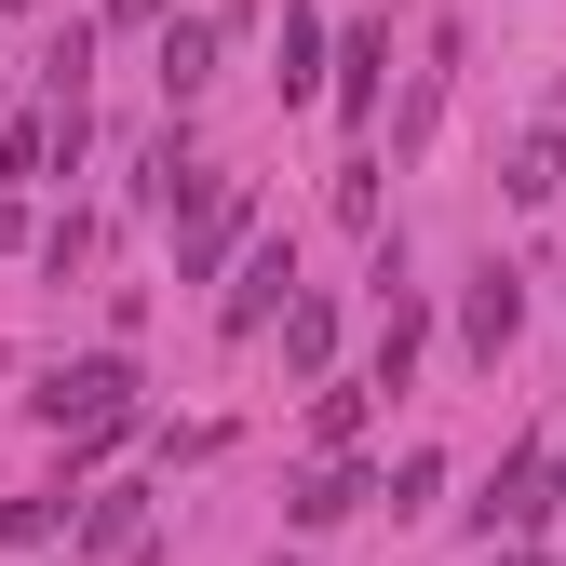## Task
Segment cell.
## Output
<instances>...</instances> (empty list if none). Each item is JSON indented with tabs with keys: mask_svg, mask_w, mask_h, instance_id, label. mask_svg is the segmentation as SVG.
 Returning a JSON list of instances; mask_svg holds the SVG:
<instances>
[{
	"mask_svg": "<svg viewBox=\"0 0 566 566\" xmlns=\"http://www.w3.org/2000/svg\"><path fill=\"white\" fill-rule=\"evenodd\" d=\"M54 432H108V418H135V365L122 350H82V365H41V391H28Z\"/></svg>",
	"mask_w": 566,
	"mask_h": 566,
	"instance_id": "6da1fadb",
	"label": "cell"
},
{
	"mask_svg": "<svg viewBox=\"0 0 566 566\" xmlns=\"http://www.w3.org/2000/svg\"><path fill=\"white\" fill-rule=\"evenodd\" d=\"M243 230H256V189H243V176H217V189H202L189 217H176V283H217Z\"/></svg>",
	"mask_w": 566,
	"mask_h": 566,
	"instance_id": "7a4b0ae2",
	"label": "cell"
},
{
	"mask_svg": "<svg viewBox=\"0 0 566 566\" xmlns=\"http://www.w3.org/2000/svg\"><path fill=\"white\" fill-rule=\"evenodd\" d=\"M539 513H553V459H539V446H513V459H500V485L472 500V526L526 553V539H539Z\"/></svg>",
	"mask_w": 566,
	"mask_h": 566,
	"instance_id": "3957f363",
	"label": "cell"
},
{
	"mask_svg": "<svg viewBox=\"0 0 566 566\" xmlns=\"http://www.w3.org/2000/svg\"><path fill=\"white\" fill-rule=\"evenodd\" d=\"M513 337H526V283L485 256V270H472V297H459V350H472V365H500Z\"/></svg>",
	"mask_w": 566,
	"mask_h": 566,
	"instance_id": "277c9868",
	"label": "cell"
},
{
	"mask_svg": "<svg viewBox=\"0 0 566 566\" xmlns=\"http://www.w3.org/2000/svg\"><path fill=\"white\" fill-rule=\"evenodd\" d=\"M270 311H297V243H256V256H243V283H230V311H217V324H230V337H256Z\"/></svg>",
	"mask_w": 566,
	"mask_h": 566,
	"instance_id": "5b68a950",
	"label": "cell"
},
{
	"mask_svg": "<svg viewBox=\"0 0 566 566\" xmlns=\"http://www.w3.org/2000/svg\"><path fill=\"white\" fill-rule=\"evenodd\" d=\"M149 67H163V108H189L202 82H217V14H163V54Z\"/></svg>",
	"mask_w": 566,
	"mask_h": 566,
	"instance_id": "8992f818",
	"label": "cell"
},
{
	"mask_svg": "<svg viewBox=\"0 0 566 566\" xmlns=\"http://www.w3.org/2000/svg\"><path fill=\"white\" fill-rule=\"evenodd\" d=\"M446 67H459V28H432V67H418V95H405V122H391V149H405V163L432 149V122H446Z\"/></svg>",
	"mask_w": 566,
	"mask_h": 566,
	"instance_id": "52a82bcc",
	"label": "cell"
},
{
	"mask_svg": "<svg viewBox=\"0 0 566 566\" xmlns=\"http://www.w3.org/2000/svg\"><path fill=\"white\" fill-rule=\"evenodd\" d=\"M270 82H283V108L324 95V14H311V0H283V67H270Z\"/></svg>",
	"mask_w": 566,
	"mask_h": 566,
	"instance_id": "ba28073f",
	"label": "cell"
},
{
	"mask_svg": "<svg viewBox=\"0 0 566 566\" xmlns=\"http://www.w3.org/2000/svg\"><path fill=\"white\" fill-rule=\"evenodd\" d=\"M365 500H378V485H365V459H324V472H311L283 513H297V526H337V513H365Z\"/></svg>",
	"mask_w": 566,
	"mask_h": 566,
	"instance_id": "9c48e42d",
	"label": "cell"
},
{
	"mask_svg": "<svg viewBox=\"0 0 566 566\" xmlns=\"http://www.w3.org/2000/svg\"><path fill=\"white\" fill-rule=\"evenodd\" d=\"M378 67H391V28H350V41H337V108H350V122L378 108Z\"/></svg>",
	"mask_w": 566,
	"mask_h": 566,
	"instance_id": "30bf717a",
	"label": "cell"
},
{
	"mask_svg": "<svg viewBox=\"0 0 566 566\" xmlns=\"http://www.w3.org/2000/svg\"><path fill=\"white\" fill-rule=\"evenodd\" d=\"M135 513H149V485H95V513L67 526V539H82V553H122V539H135Z\"/></svg>",
	"mask_w": 566,
	"mask_h": 566,
	"instance_id": "8fae6325",
	"label": "cell"
},
{
	"mask_svg": "<svg viewBox=\"0 0 566 566\" xmlns=\"http://www.w3.org/2000/svg\"><path fill=\"white\" fill-rule=\"evenodd\" d=\"M67 526V485H41V500H0V553H41Z\"/></svg>",
	"mask_w": 566,
	"mask_h": 566,
	"instance_id": "7c38bea8",
	"label": "cell"
},
{
	"mask_svg": "<svg viewBox=\"0 0 566 566\" xmlns=\"http://www.w3.org/2000/svg\"><path fill=\"white\" fill-rule=\"evenodd\" d=\"M500 189H513V202H553V189H566V149H553V135H526V149H513V176H500Z\"/></svg>",
	"mask_w": 566,
	"mask_h": 566,
	"instance_id": "4fadbf2b",
	"label": "cell"
},
{
	"mask_svg": "<svg viewBox=\"0 0 566 566\" xmlns=\"http://www.w3.org/2000/svg\"><path fill=\"white\" fill-rule=\"evenodd\" d=\"M324 350H337V311L297 297V311H283V365H324Z\"/></svg>",
	"mask_w": 566,
	"mask_h": 566,
	"instance_id": "5bb4252c",
	"label": "cell"
},
{
	"mask_svg": "<svg viewBox=\"0 0 566 566\" xmlns=\"http://www.w3.org/2000/svg\"><path fill=\"white\" fill-rule=\"evenodd\" d=\"M337 217H350V230H378V149H350V163H337Z\"/></svg>",
	"mask_w": 566,
	"mask_h": 566,
	"instance_id": "9a60e30c",
	"label": "cell"
},
{
	"mask_svg": "<svg viewBox=\"0 0 566 566\" xmlns=\"http://www.w3.org/2000/svg\"><path fill=\"white\" fill-rule=\"evenodd\" d=\"M41 270H54V283L95 270V217H54V230H41Z\"/></svg>",
	"mask_w": 566,
	"mask_h": 566,
	"instance_id": "2e32d148",
	"label": "cell"
},
{
	"mask_svg": "<svg viewBox=\"0 0 566 566\" xmlns=\"http://www.w3.org/2000/svg\"><path fill=\"white\" fill-rule=\"evenodd\" d=\"M365 391H378V378H350V391H324V405H311V432H324V446H350V432H365Z\"/></svg>",
	"mask_w": 566,
	"mask_h": 566,
	"instance_id": "e0dca14e",
	"label": "cell"
},
{
	"mask_svg": "<svg viewBox=\"0 0 566 566\" xmlns=\"http://www.w3.org/2000/svg\"><path fill=\"white\" fill-rule=\"evenodd\" d=\"M432 485H446V459H432V446H405V459H391V513H418Z\"/></svg>",
	"mask_w": 566,
	"mask_h": 566,
	"instance_id": "ac0fdd59",
	"label": "cell"
},
{
	"mask_svg": "<svg viewBox=\"0 0 566 566\" xmlns=\"http://www.w3.org/2000/svg\"><path fill=\"white\" fill-rule=\"evenodd\" d=\"M108 14H135V28H149V14H163V0H108Z\"/></svg>",
	"mask_w": 566,
	"mask_h": 566,
	"instance_id": "d6986e66",
	"label": "cell"
},
{
	"mask_svg": "<svg viewBox=\"0 0 566 566\" xmlns=\"http://www.w3.org/2000/svg\"><path fill=\"white\" fill-rule=\"evenodd\" d=\"M513 566H539V553H513Z\"/></svg>",
	"mask_w": 566,
	"mask_h": 566,
	"instance_id": "ffe728a7",
	"label": "cell"
},
{
	"mask_svg": "<svg viewBox=\"0 0 566 566\" xmlns=\"http://www.w3.org/2000/svg\"><path fill=\"white\" fill-rule=\"evenodd\" d=\"M14 14H28V0H14Z\"/></svg>",
	"mask_w": 566,
	"mask_h": 566,
	"instance_id": "44dd1931",
	"label": "cell"
}]
</instances>
